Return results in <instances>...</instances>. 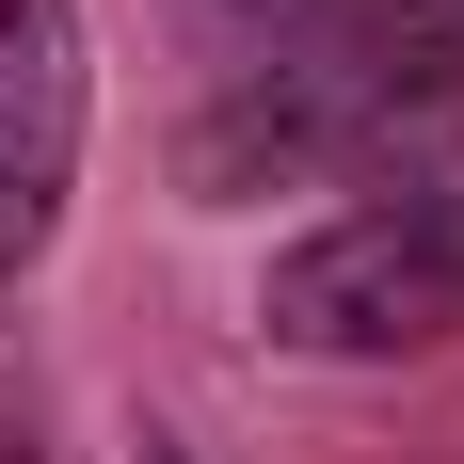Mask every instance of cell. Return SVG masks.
<instances>
[{"mask_svg": "<svg viewBox=\"0 0 464 464\" xmlns=\"http://www.w3.org/2000/svg\"><path fill=\"white\" fill-rule=\"evenodd\" d=\"M0 464H33V417H0Z\"/></svg>", "mask_w": 464, "mask_h": 464, "instance_id": "cell-3", "label": "cell"}, {"mask_svg": "<svg viewBox=\"0 0 464 464\" xmlns=\"http://www.w3.org/2000/svg\"><path fill=\"white\" fill-rule=\"evenodd\" d=\"M81 177V0H0V273H33Z\"/></svg>", "mask_w": 464, "mask_h": 464, "instance_id": "cell-2", "label": "cell"}, {"mask_svg": "<svg viewBox=\"0 0 464 464\" xmlns=\"http://www.w3.org/2000/svg\"><path fill=\"white\" fill-rule=\"evenodd\" d=\"M256 321H273V353H432V336H464V177L336 208L321 240H288Z\"/></svg>", "mask_w": 464, "mask_h": 464, "instance_id": "cell-1", "label": "cell"}, {"mask_svg": "<svg viewBox=\"0 0 464 464\" xmlns=\"http://www.w3.org/2000/svg\"><path fill=\"white\" fill-rule=\"evenodd\" d=\"M129 464H177V449H160V432H144V449H129Z\"/></svg>", "mask_w": 464, "mask_h": 464, "instance_id": "cell-4", "label": "cell"}]
</instances>
